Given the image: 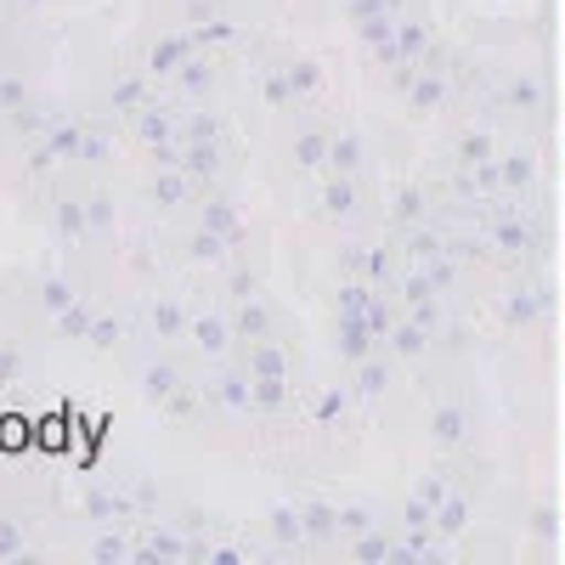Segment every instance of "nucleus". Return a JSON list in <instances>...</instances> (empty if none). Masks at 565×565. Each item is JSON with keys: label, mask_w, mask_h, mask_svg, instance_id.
Wrapping results in <instances>:
<instances>
[]
</instances>
